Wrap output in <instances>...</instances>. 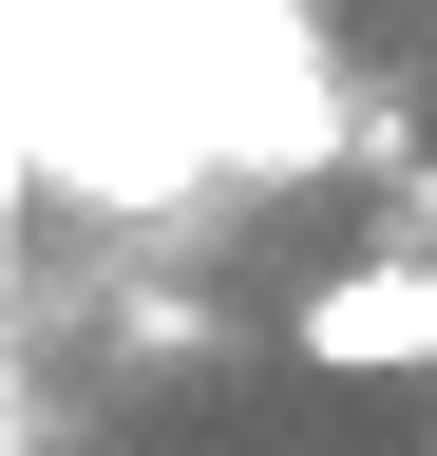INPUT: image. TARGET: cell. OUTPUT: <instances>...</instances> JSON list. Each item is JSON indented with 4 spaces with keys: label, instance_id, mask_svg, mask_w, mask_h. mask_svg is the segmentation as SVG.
Returning <instances> with one entry per match:
<instances>
[{
    "label": "cell",
    "instance_id": "6da1fadb",
    "mask_svg": "<svg viewBox=\"0 0 437 456\" xmlns=\"http://www.w3.org/2000/svg\"><path fill=\"white\" fill-rule=\"evenodd\" d=\"M0 152L95 209L286 191L343 152V77L304 0H0Z\"/></svg>",
    "mask_w": 437,
    "mask_h": 456
},
{
    "label": "cell",
    "instance_id": "7a4b0ae2",
    "mask_svg": "<svg viewBox=\"0 0 437 456\" xmlns=\"http://www.w3.org/2000/svg\"><path fill=\"white\" fill-rule=\"evenodd\" d=\"M286 342H304V380H437V248L323 266L304 305H286Z\"/></svg>",
    "mask_w": 437,
    "mask_h": 456
},
{
    "label": "cell",
    "instance_id": "3957f363",
    "mask_svg": "<svg viewBox=\"0 0 437 456\" xmlns=\"http://www.w3.org/2000/svg\"><path fill=\"white\" fill-rule=\"evenodd\" d=\"M400 228H418V248H437V171H400Z\"/></svg>",
    "mask_w": 437,
    "mask_h": 456
}]
</instances>
